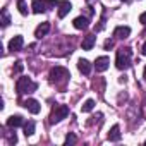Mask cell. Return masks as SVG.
<instances>
[{"label": "cell", "mask_w": 146, "mask_h": 146, "mask_svg": "<svg viewBox=\"0 0 146 146\" xmlns=\"http://www.w3.org/2000/svg\"><path fill=\"white\" fill-rule=\"evenodd\" d=\"M132 62V50L129 46H122L117 50V57H115V65L119 70H125L131 67Z\"/></svg>", "instance_id": "obj_1"}, {"label": "cell", "mask_w": 146, "mask_h": 146, "mask_svg": "<svg viewBox=\"0 0 146 146\" xmlns=\"http://www.w3.org/2000/svg\"><path fill=\"white\" fill-rule=\"evenodd\" d=\"M36 88H38V84H36L31 78H26V76L19 78L17 83H16V91H17V95H29V93L36 91Z\"/></svg>", "instance_id": "obj_2"}, {"label": "cell", "mask_w": 146, "mask_h": 146, "mask_svg": "<svg viewBox=\"0 0 146 146\" xmlns=\"http://www.w3.org/2000/svg\"><path fill=\"white\" fill-rule=\"evenodd\" d=\"M48 78H50V83L60 84V83H65V81L70 78V74H69V70H67L65 67H60V65H57V67H53V69L50 70Z\"/></svg>", "instance_id": "obj_3"}, {"label": "cell", "mask_w": 146, "mask_h": 146, "mask_svg": "<svg viewBox=\"0 0 146 146\" xmlns=\"http://www.w3.org/2000/svg\"><path fill=\"white\" fill-rule=\"evenodd\" d=\"M67 115H69V107L67 105H55L52 108V113H50V124H57V122L64 120Z\"/></svg>", "instance_id": "obj_4"}, {"label": "cell", "mask_w": 146, "mask_h": 146, "mask_svg": "<svg viewBox=\"0 0 146 146\" xmlns=\"http://www.w3.org/2000/svg\"><path fill=\"white\" fill-rule=\"evenodd\" d=\"M23 107L28 110V112H31V113H40V110H41V105H40V102L38 100H35V98H28V100H24L23 102Z\"/></svg>", "instance_id": "obj_5"}, {"label": "cell", "mask_w": 146, "mask_h": 146, "mask_svg": "<svg viewBox=\"0 0 146 146\" xmlns=\"http://www.w3.org/2000/svg\"><path fill=\"white\" fill-rule=\"evenodd\" d=\"M31 9H33L35 14H43V12L48 11L45 0H31Z\"/></svg>", "instance_id": "obj_6"}, {"label": "cell", "mask_w": 146, "mask_h": 146, "mask_svg": "<svg viewBox=\"0 0 146 146\" xmlns=\"http://www.w3.org/2000/svg\"><path fill=\"white\" fill-rule=\"evenodd\" d=\"M129 35H131V28H129V26H117V28L113 29V36H115L117 40H125Z\"/></svg>", "instance_id": "obj_7"}, {"label": "cell", "mask_w": 146, "mask_h": 146, "mask_svg": "<svg viewBox=\"0 0 146 146\" xmlns=\"http://www.w3.org/2000/svg\"><path fill=\"white\" fill-rule=\"evenodd\" d=\"M23 45H24V38H23L21 35H17V36H14V38L9 41V50H12V52H19V50L23 48Z\"/></svg>", "instance_id": "obj_8"}, {"label": "cell", "mask_w": 146, "mask_h": 146, "mask_svg": "<svg viewBox=\"0 0 146 146\" xmlns=\"http://www.w3.org/2000/svg\"><path fill=\"white\" fill-rule=\"evenodd\" d=\"M70 11H72V4L69 2V0H62V2L58 4V17L60 19H64Z\"/></svg>", "instance_id": "obj_9"}, {"label": "cell", "mask_w": 146, "mask_h": 146, "mask_svg": "<svg viewBox=\"0 0 146 146\" xmlns=\"http://www.w3.org/2000/svg\"><path fill=\"white\" fill-rule=\"evenodd\" d=\"M108 65H110L108 57H98L96 62H95V69H96V72H105V70L108 69Z\"/></svg>", "instance_id": "obj_10"}, {"label": "cell", "mask_w": 146, "mask_h": 146, "mask_svg": "<svg viewBox=\"0 0 146 146\" xmlns=\"http://www.w3.org/2000/svg\"><path fill=\"white\" fill-rule=\"evenodd\" d=\"M72 24H74L76 29H88V26H90V19H88L86 16H79V17H76L74 21H72Z\"/></svg>", "instance_id": "obj_11"}, {"label": "cell", "mask_w": 146, "mask_h": 146, "mask_svg": "<svg viewBox=\"0 0 146 146\" xmlns=\"http://www.w3.org/2000/svg\"><path fill=\"white\" fill-rule=\"evenodd\" d=\"M78 69H79L81 74L90 76V72H91V64H90V60H86V58H79V62H78Z\"/></svg>", "instance_id": "obj_12"}, {"label": "cell", "mask_w": 146, "mask_h": 146, "mask_svg": "<svg viewBox=\"0 0 146 146\" xmlns=\"http://www.w3.org/2000/svg\"><path fill=\"white\" fill-rule=\"evenodd\" d=\"M50 31V23H41L38 28H36V31H35V36L38 38V40H41L43 36H46V33Z\"/></svg>", "instance_id": "obj_13"}, {"label": "cell", "mask_w": 146, "mask_h": 146, "mask_svg": "<svg viewBox=\"0 0 146 146\" xmlns=\"http://www.w3.org/2000/svg\"><path fill=\"white\" fill-rule=\"evenodd\" d=\"M95 43H96V35H88V36H84L81 46H83V50H91L95 46Z\"/></svg>", "instance_id": "obj_14"}, {"label": "cell", "mask_w": 146, "mask_h": 146, "mask_svg": "<svg viewBox=\"0 0 146 146\" xmlns=\"http://www.w3.org/2000/svg\"><path fill=\"white\" fill-rule=\"evenodd\" d=\"M21 125H24V120H23V117L21 115H11L9 119H7V127H21Z\"/></svg>", "instance_id": "obj_15"}, {"label": "cell", "mask_w": 146, "mask_h": 146, "mask_svg": "<svg viewBox=\"0 0 146 146\" xmlns=\"http://www.w3.org/2000/svg\"><path fill=\"white\" fill-rule=\"evenodd\" d=\"M108 141H112V143H115V141H120V127L115 124L112 129H110V132H108Z\"/></svg>", "instance_id": "obj_16"}, {"label": "cell", "mask_w": 146, "mask_h": 146, "mask_svg": "<svg viewBox=\"0 0 146 146\" xmlns=\"http://www.w3.org/2000/svg\"><path fill=\"white\" fill-rule=\"evenodd\" d=\"M24 134H26V136H33V134H35V122H33V120L24 122Z\"/></svg>", "instance_id": "obj_17"}, {"label": "cell", "mask_w": 146, "mask_h": 146, "mask_svg": "<svg viewBox=\"0 0 146 146\" xmlns=\"http://www.w3.org/2000/svg\"><path fill=\"white\" fill-rule=\"evenodd\" d=\"M95 108V100H86L84 103H83V107H81V110L86 113V112H91Z\"/></svg>", "instance_id": "obj_18"}, {"label": "cell", "mask_w": 146, "mask_h": 146, "mask_svg": "<svg viewBox=\"0 0 146 146\" xmlns=\"http://www.w3.org/2000/svg\"><path fill=\"white\" fill-rule=\"evenodd\" d=\"M76 143H78V137L72 134V132H69L67 137H65V141H64V144L65 146H72V144H76Z\"/></svg>", "instance_id": "obj_19"}, {"label": "cell", "mask_w": 146, "mask_h": 146, "mask_svg": "<svg viewBox=\"0 0 146 146\" xmlns=\"http://www.w3.org/2000/svg\"><path fill=\"white\" fill-rule=\"evenodd\" d=\"M9 24H11V16H9V12H7V9H4V11H2V26L7 28Z\"/></svg>", "instance_id": "obj_20"}, {"label": "cell", "mask_w": 146, "mask_h": 146, "mask_svg": "<svg viewBox=\"0 0 146 146\" xmlns=\"http://www.w3.org/2000/svg\"><path fill=\"white\" fill-rule=\"evenodd\" d=\"M17 9H19V12H21L23 16H26V14H28V5H26L24 0H17Z\"/></svg>", "instance_id": "obj_21"}, {"label": "cell", "mask_w": 146, "mask_h": 146, "mask_svg": "<svg viewBox=\"0 0 146 146\" xmlns=\"http://www.w3.org/2000/svg\"><path fill=\"white\" fill-rule=\"evenodd\" d=\"M23 69H24L23 62H16V65H14V74H19V72H23Z\"/></svg>", "instance_id": "obj_22"}, {"label": "cell", "mask_w": 146, "mask_h": 146, "mask_svg": "<svg viewBox=\"0 0 146 146\" xmlns=\"http://www.w3.org/2000/svg\"><path fill=\"white\" fill-rule=\"evenodd\" d=\"M58 0H48V2H46V7L48 9H53V7H58Z\"/></svg>", "instance_id": "obj_23"}, {"label": "cell", "mask_w": 146, "mask_h": 146, "mask_svg": "<svg viewBox=\"0 0 146 146\" xmlns=\"http://www.w3.org/2000/svg\"><path fill=\"white\" fill-rule=\"evenodd\" d=\"M7 139H9V144H16V143H17V136H16V132H14V134H9Z\"/></svg>", "instance_id": "obj_24"}, {"label": "cell", "mask_w": 146, "mask_h": 146, "mask_svg": "<svg viewBox=\"0 0 146 146\" xmlns=\"http://www.w3.org/2000/svg\"><path fill=\"white\" fill-rule=\"evenodd\" d=\"M113 45H115V43H113V40H107L103 46H105V50H110V48H113Z\"/></svg>", "instance_id": "obj_25"}, {"label": "cell", "mask_w": 146, "mask_h": 146, "mask_svg": "<svg viewBox=\"0 0 146 146\" xmlns=\"http://www.w3.org/2000/svg\"><path fill=\"white\" fill-rule=\"evenodd\" d=\"M139 23H141V24H144V26H146V12H143V14H141V16H139Z\"/></svg>", "instance_id": "obj_26"}, {"label": "cell", "mask_w": 146, "mask_h": 146, "mask_svg": "<svg viewBox=\"0 0 146 146\" xmlns=\"http://www.w3.org/2000/svg\"><path fill=\"white\" fill-rule=\"evenodd\" d=\"M144 78H146V67H144Z\"/></svg>", "instance_id": "obj_27"}, {"label": "cell", "mask_w": 146, "mask_h": 146, "mask_svg": "<svg viewBox=\"0 0 146 146\" xmlns=\"http://www.w3.org/2000/svg\"><path fill=\"white\" fill-rule=\"evenodd\" d=\"M86 2H93V0H86Z\"/></svg>", "instance_id": "obj_28"}, {"label": "cell", "mask_w": 146, "mask_h": 146, "mask_svg": "<svg viewBox=\"0 0 146 146\" xmlns=\"http://www.w3.org/2000/svg\"><path fill=\"white\" fill-rule=\"evenodd\" d=\"M122 2H127V0H122Z\"/></svg>", "instance_id": "obj_29"}, {"label": "cell", "mask_w": 146, "mask_h": 146, "mask_svg": "<svg viewBox=\"0 0 146 146\" xmlns=\"http://www.w3.org/2000/svg\"><path fill=\"white\" fill-rule=\"evenodd\" d=\"M144 144H146V141H144Z\"/></svg>", "instance_id": "obj_30"}]
</instances>
